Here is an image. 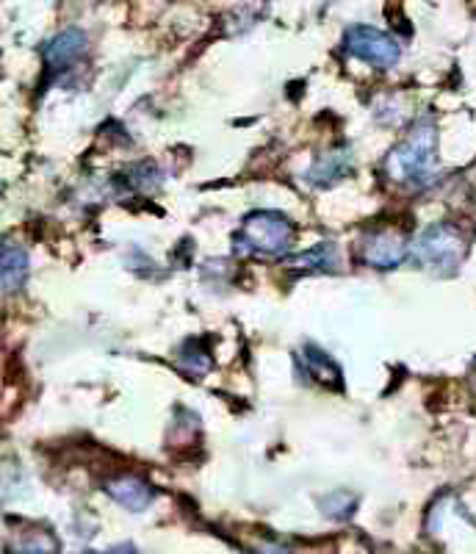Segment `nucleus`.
Here are the masks:
<instances>
[{
  "mask_svg": "<svg viewBox=\"0 0 476 554\" xmlns=\"http://www.w3.org/2000/svg\"><path fill=\"white\" fill-rule=\"evenodd\" d=\"M407 241L399 236L396 230H382V233H371L363 241V258L366 264L374 269H396L407 258Z\"/></svg>",
  "mask_w": 476,
  "mask_h": 554,
  "instance_id": "nucleus-7",
  "label": "nucleus"
},
{
  "mask_svg": "<svg viewBox=\"0 0 476 554\" xmlns=\"http://www.w3.org/2000/svg\"><path fill=\"white\" fill-rule=\"evenodd\" d=\"M291 264L302 269V272H335L338 264H341V253H338V247H335L333 241H327V244H319V247H313L308 253L297 255Z\"/></svg>",
  "mask_w": 476,
  "mask_h": 554,
  "instance_id": "nucleus-11",
  "label": "nucleus"
},
{
  "mask_svg": "<svg viewBox=\"0 0 476 554\" xmlns=\"http://www.w3.org/2000/svg\"><path fill=\"white\" fill-rule=\"evenodd\" d=\"M355 496L346 494V491H335L322 502V510L330 518H349L355 513Z\"/></svg>",
  "mask_w": 476,
  "mask_h": 554,
  "instance_id": "nucleus-14",
  "label": "nucleus"
},
{
  "mask_svg": "<svg viewBox=\"0 0 476 554\" xmlns=\"http://www.w3.org/2000/svg\"><path fill=\"white\" fill-rule=\"evenodd\" d=\"M103 491H106L119 507L131 510V513H142L153 505L155 491L150 482H144L136 474H117V477H108L103 482Z\"/></svg>",
  "mask_w": 476,
  "mask_h": 554,
  "instance_id": "nucleus-5",
  "label": "nucleus"
},
{
  "mask_svg": "<svg viewBox=\"0 0 476 554\" xmlns=\"http://www.w3.org/2000/svg\"><path fill=\"white\" fill-rule=\"evenodd\" d=\"M305 366H308V374L313 380H319L322 386H333V388H344V377H341V369H338V363L327 355L324 350H319L316 344H305Z\"/></svg>",
  "mask_w": 476,
  "mask_h": 554,
  "instance_id": "nucleus-9",
  "label": "nucleus"
},
{
  "mask_svg": "<svg viewBox=\"0 0 476 554\" xmlns=\"http://www.w3.org/2000/svg\"><path fill=\"white\" fill-rule=\"evenodd\" d=\"M86 48H89V39L81 28H67L61 31L59 37H53L45 45V67L48 73H64L70 70L78 59H84Z\"/></svg>",
  "mask_w": 476,
  "mask_h": 554,
  "instance_id": "nucleus-6",
  "label": "nucleus"
},
{
  "mask_svg": "<svg viewBox=\"0 0 476 554\" xmlns=\"http://www.w3.org/2000/svg\"><path fill=\"white\" fill-rule=\"evenodd\" d=\"M0 272H3V294H17L28 280V253L14 241H3V258H0Z\"/></svg>",
  "mask_w": 476,
  "mask_h": 554,
  "instance_id": "nucleus-8",
  "label": "nucleus"
},
{
  "mask_svg": "<svg viewBox=\"0 0 476 554\" xmlns=\"http://www.w3.org/2000/svg\"><path fill=\"white\" fill-rule=\"evenodd\" d=\"M12 554H59V541L48 530L23 532L12 546Z\"/></svg>",
  "mask_w": 476,
  "mask_h": 554,
  "instance_id": "nucleus-12",
  "label": "nucleus"
},
{
  "mask_svg": "<svg viewBox=\"0 0 476 554\" xmlns=\"http://www.w3.org/2000/svg\"><path fill=\"white\" fill-rule=\"evenodd\" d=\"M435 150H438V131L435 122H416L407 139L393 150L385 161L388 178L399 186H424L435 175Z\"/></svg>",
  "mask_w": 476,
  "mask_h": 554,
  "instance_id": "nucleus-1",
  "label": "nucleus"
},
{
  "mask_svg": "<svg viewBox=\"0 0 476 554\" xmlns=\"http://www.w3.org/2000/svg\"><path fill=\"white\" fill-rule=\"evenodd\" d=\"M465 239L457 225L452 222H438L429 225L413 244H410V258L421 269H429L435 275H452L457 266L463 264Z\"/></svg>",
  "mask_w": 476,
  "mask_h": 554,
  "instance_id": "nucleus-3",
  "label": "nucleus"
},
{
  "mask_svg": "<svg viewBox=\"0 0 476 554\" xmlns=\"http://www.w3.org/2000/svg\"><path fill=\"white\" fill-rule=\"evenodd\" d=\"M344 48L349 56L366 61L377 70H391L393 64L402 56L399 42L388 34H382L380 28H371V25H355L346 31Z\"/></svg>",
  "mask_w": 476,
  "mask_h": 554,
  "instance_id": "nucleus-4",
  "label": "nucleus"
},
{
  "mask_svg": "<svg viewBox=\"0 0 476 554\" xmlns=\"http://www.w3.org/2000/svg\"><path fill=\"white\" fill-rule=\"evenodd\" d=\"M294 244V225L280 211H252L233 239L238 255H286Z\"/></svg>",
  "mask_w": 476,
  "mask_h": 554,
  "instance_id": "nucleus-2",
  "label": "nucleus"
},
{
  "mask_svg": "<svg viewBox=\"0 0 476 554\" xmlns=\"http://www.w3.org/2000/svg\"><path fill=\"white\" fill-rule=\"evenodd\" d=\"M178 366L183 369V372L197 374V377H200V374L211 372V355L200 350V347H194V350H191V347H186V350L180 352Z\"/></svg>",
  "mask_w": 476,
  "mask_h": 554,
  "instance_id": "nucleus-13",
  "label": "nucleus"
},
{
  "mask_svg": "<svg viewBox=\"0 0 476 554\" xmlns=\"http://www.w3.org/2000/svg\"><path fill=\"white\" fill-rule=\"evenodd\" d=\"M258 554H294V552L286 549V546H277V543H263L261 549H258Z\"/></svg>",
  "mask_w": 476,
  "mask_h": 554,
  "instance_id": "nucleus-16",
  "label": "nucleus"
},
{
  "mask_svg": "<svg viewBox=\"0 0 476 554\" xmlns=\"http://www.w3.org/2000/svg\"><path fill=\"white\" fill-rule=\"evenodd\" d=\"M133 186H139L142 192H150V189H158L161 186V175H158V169L153 164H142V167L133 169L131 175Z\"/></svg>",
  "mask_w": 476,
  "mask_h": 554,
  "instance_id": "nucleus-15",
  "label": "nucleus"
},
{
  "mask_svg": "<svg viewBox=\"0 0 476 554\" xmlns=\"http://www.w3.org/2000/svg\"><path fill=\"white\" fill-rule=\"evenodd\" d=\"M352 172V158L346 153H327V156L316 158V164L310 167L308 178L316 186H333L341 178H346Z\"/></svg>",
  "mask_w": 476,
  "mask_h": 554,
  "instance_id": "nucleus-10",
  "label": "nucleus"
},
{
  "mask_svg": "<svg viewBox=\"0 0 476 554\" xmlns=\"http://www.w3.org/2000/svg\"><path fill=\"white\" fill-rule=\"evenodd\" d=\"M103 554H136V549H133L131 543H119V546H114V549H108Z\"/></svg>",
  "mask_w": 476,
  "mask_h": 554,
  "instance_id": "nucleus-17",
  "label": "nucleus"
}]
</instances>
